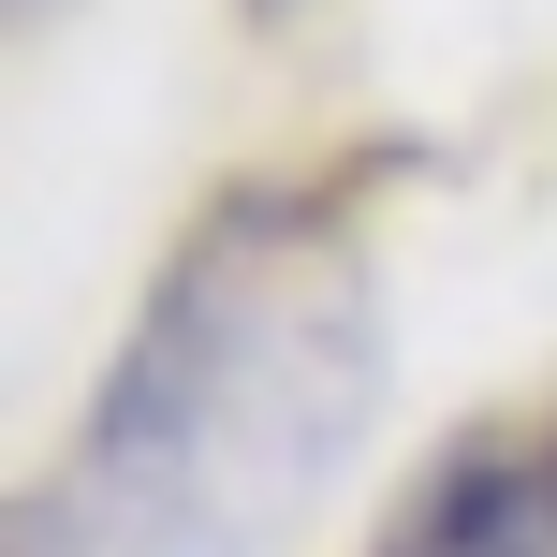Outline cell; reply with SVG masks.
Returning <instances> with one entry per match:
<instances>
[{
    "mask_svg": "<svg viewBox=\"0 0 557 557\" xmlns=\"http://www.w3.org/2000/svg\"><path fill=\"white\" fill-rule=\"evenodd\" d=\"M396 557H557V470L543 455H470L425 484V513L396 529Z\"/></svg>",
    "mask_w": 557,
    "mask_h": 557,
    "instance_id": "cell-2",
    "label": "cell"
},
{
    "mask_svg": "<svg viewBox=\"0 0 557 557\" xmlns=\"http://www.w3.org/2000/svg\"><path fill=\"white\" fill-rule=\"evenodd\" d=\"M367 411H382L367 264L294 206L221 221L103 382L74 484L29 499L15 557H264L352 470Z\"/></svg>",
    "mask_w": 557,
    "mask_h": 557,
    "instance_id": "cell-1",
    "label": "cell"
}]
</instances>
